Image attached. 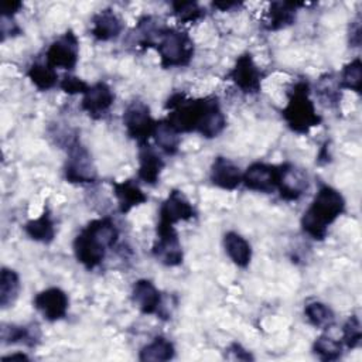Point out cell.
<instances>
[{
  "label": "cell",
  "instance_id": "4fadbf2b",
  "mask_svg": "<svg viewBox=\"0 0 362 362\" xmlns=\"http://www.w3.org/2000/svg\"><path fill=\"white\" fill-rule=\"evenodd\" d=\"M34 307L42 314L47 321H58L66 315L69 307V298L59 287H49L40 291L34 300Z\"/></svg>",
  "mask_w": 362,
  "mask_h": 362
},
{
  "label": "cell",
  "instance_id": "5b68a950",
  "mask_svg": "<svg viewBox=\"0 0 362 362\" xmlns=\"http://www.w3.org/2000/svg\"><path fill=\"white\" fill-rule=\"evenodd\" d=\"M160 55V65L164 69L187 66L194 57V41L185 33L174 27H167L158 44L156 45Z\"/></svg>",
  "mask_w": 362,
  "mask_h": 362
},
{
  "label": "cell",
  "instance_id": "60d3db41",
  "mask_svg": "<svg viewBox=\"0 0 362 362\" xmlns=\"http://www.w3.org/2000/svg\"><path fill=\"white\" fill-rule=\"evenodd\" d=\"M14 359L28 361L30 358L25 354H11V355H7V356H3V361H14Z\"/></svg>",
  "mask_w": 362,
  "mask_h": 362
},
{
  "label": "cell",
  "instance_id": "836d02e7",
  "mask_svg": "<svg viewBox=\"0 0 362 362\" xmlns=\"http://www.w3.org/2000/svg\"><path fill=\"white\" fill-rule=\"evenodd\" d=\"M173 14L181 24H192L205 16L204 8L197 1H173Z\"/></svg>",
  "mask_w": 362,
  "mask_h": 362
},
{
  "label": "cell",
  "instance_id": "4316f807",
  "mask_svg": "<svg viewBox=\"0 0 362 362\" xmlns=\"http://www.w3.org/2000/svg\"><path fill=\"white\" fill-rule=\"evenodd\" d=\"M315 93L325 106H338L342 98V89L339 86L338 78L334 74H324L322 76H320L315 83Z\"/></svg>",
  "mask_w": 362,
  "mask_h": 362
},
{
  "label": "cell",
  "instance_id": "d6986e66",
  "mask_svg": "<svg viewBox=\"0 0 362 362\" xmlns=\"http://www.w3.org/2000/svg\"><path fill=\"white\" fill-rule=\"evenodd\" d=\"M132 300L143 314H157L161 307V294L147 279H140L133 284Z\"/></svg>",
  "mask_w": 362,
  "mask_h": 362
},
{
  "label": "cell",
  "instance_id": "6da1fadb",
  "mask_svg": "<svg viewBox=\"0 0 362 362\" xmlns=\"http://www.w3.org/2000/svg\"><path fill=\"white\" fill-rule=\"evenodd\" d=\"M119 230L110 218L90 221L74 239L76 260L88 270L96 269L105 259L106 250L117 242Z\"/></svg>",
  "mask_w": 362,
  "mask_h": 362
},
{
  "label": "cell",
  "instance_id": "9c48e42d",
  "mask_svg": "<svg viewBox=\"0 0 362 362\" xmlns=\"http://www.w3.org/2000/svg\"><path fill=\"white\" fill-rule=\"evenodd\" d=\"M79 58V40L72 30L65 31L57 40H54L47 52L45 59L51 68L74 69Z\"/></svg>",
  "mask_w": 362,
  "mask_h": 362
},
{
  "label": "cell",
  "instance_id": "f546056e",
  "mask_svg": "<svg viewBox=\"0 0 362 362\" xmlns=\"http://www.w3.org/2000/svg\"><path fill=\"white\" fill-rule=\"evenodd\" d=\"M27 76L33 82V85L40 90H48L54 88L58 82V75L54 68L48 64L34 62L27 69Z\"/></svg>",
  "mask_w": 362,
  "mask_h": 362
},
{
  "label": "cell",
  "instance_id": "ffe728a7",
  "mask_svg": "<svg viewBox=\"0 0 362 362\" xmlns=\"http://www.w3.org/2000/svg\"><path fill=\"white\" fill-rule=\"evenodd\" d=\"M115 197L117 198V206L120 214H129L133 208L144 204L147 201V195L143 189L133 181H112Z\"/></svg>",
  "mask_w": 362,
  "mask_h": 362
},
{
  "label": "cell",
  "instance_id": "d4e9b609",
  "mask_svg": "<svg viewBox=\"0 0 362 362\" xmlns=\"http://www.w3.org/2000/svg\"><path fill=\"white\" fill-rule=\"evenodd\" d=\"M156 141V144L158 146V148L168 154V156H174L177 154L178 148H180V143H181V137L180 133L164 119V120H158L156 123L153 136H151Z\"/></svg>",
  "mask_w": 362,
  "mask_h": 362
},
{
  "label": "cell",
  "instance_id": "cb8c5ba5",
  "mask_svg": "<svg viewBox=\"0 0 362 362\" xmlns=\"http://www.w3.org/2000/svg\"><path fill=\"white\" fill-rule=\"evenodd\" d=\"M165 28H167V25H164L158 18H156L153 16L141 17L136 25V31L139 34L137 44L141 45L143 48L156 47Z\"/></svg>",
  "mask_w": 362,
  "mask_h": 362
},
{
  "label": "cell",
  "instance_id": "4dcf8cb0",
  "mask_svg": "<svg viewBox=\"0 0 362 362\" xmlns=\"http://www.w3.org/2000/svg\"><path fill=\"white\" fill-rule=\"evenodd\" d=\"M304 315L313 327L320 328V329L329 328L335 321V315H334L332 310L321 301L308 303L304 307Z\"/></svg>",
  "mask_w": 362,
  "mask_h": 362
},
{
  "label": "cell",
  "instance_id": "f1b7e54d",
  "mask_svg": "<svg viewBox=\"0 0 362 362\" xmlns=\"http://www.w3.org/2000/svg\"><path fill=\"white\" fill-rule=\"evenodd\" d=\"M20 277L13 269L3 267L0 276V305L1 308L11 307L18 297Z\"/></svg>",
  "mask_w": 362,
  "mask_h": 362
},
{
  "label": "cell",
  "instance_id": "8d00e7d4",
  "mask_svg": "<svg viewBox=\"0 0 362 362\" xmlns=\"http://www.w3.org/2000/svg\"><path fill=\"white\" fill-rule=\"evenodd\" d=\"M226 352H228V358H230V359H238V361H250V359H253L250 352L246 351L245 348H242V345L238 344V342H233L226 349Z\"/></svg>",
  "mask_w": 362,
  "mask_h": 362
},
{
  "label": "cell",
  "instance_id": "e0dca14e",
  "mask_svg": "<svg viewBox=\"0 0 362 362\" xmlns=\"http://www.w3.org/2000/svg\"><path fill=\"white\" fill-rule=\"evenodd\" d=\"M164 168V160L158 156L154 147L148 143L140 144L139 147V171L137 177L144 184L156 185L160 180L161 171Z\"/></svg>",
  "mask_w": 362,
  "mask_h": 362
},
{
  "label": "cell",
  "instance_id": "484cf974",
  "mask_svg": "<svg viewBox=\"0 0 362 362\" xmlns=\"http://www.w3.org/2000/svg\"><path fill=\"white\" fill-rule=\"evenodd\" d=\"M40 331L37 325H1V341L3 344H18L23 342L28 346H34L38 342Z\"/></svg>",
  "mask_w": 362,
  "mask_h": 362
},
{
  "label": "cell",
  "instance_id": "ba28073f",
  "mask_svg": "<svg viewBox=\"0 0 362 362\" xmlns=\"http://www.w3.org/2000/svg\"><path fill=\"white\" fill-rule=\"evenodd\" d=\"M156 233H157V238L151 247L153 256L157 260H160L163 264L170 267L181 264L184 259V253H182V246L174 225L158 221Z\"/></svg>",
  "mask_w": 362,
  "mask_h": 362
},
{
  "label": "cell",
  "instance_id": "f35d334b",
  "mask_svg": "<svg viewBox=\"0 0 362 362\" xmlns=\"http://www.w3.org/2000/svg\"><path fill=\"white\" fill-rule=\"evenodd\" d=\"M23 7L21 1H6L1 4V17H11Z\"/></svg>",
  "mask_w": 362,
  "mask_h": 362
},
{
  "label": "cell",
  "instance_id": "2e32d148",
  "mask_svg": "<svg viewBox=\"0 0 362 362\" xmlns=\"http://www.w3.org/2000/svg\"><path fill=\"white\" fill-rule=\"evenodd\" d=\"M209 180L218 188L233 191L242 184V173L233 161H230L226 157L218 156L212 161Z\"/></svg>",
  "mask_w": 362,
  "mask_h": 362
},
{
  "label": "cell",
  "instance_id": "603a6c76",
  "mask_svg": "<svg viewBox=\"0 0 362 362\" xmlns=\"http://www.w3.org/2000/svg\"><path fill=\"white\" fill-rule=\"evenodd\" d=\"M24 230L33 240L41 243L52 242L55 238V226L51 218V212L44 209L38 218L31 219L24 225Z\"/></svg>",
  "mask_w": 362,
  "mask_h": 362
},
{
  "label": "cell",
  "instance_id": "74e56055",
  "mask_svg": "<svg viewBox=\"0 0 362 362\" xmlns=\"http://www.w3.org/2000/svg\"><path fill=\"white\" fill-rule=\"evenodd\" d=\"M349 44H351V47H359V44H361V18H359V16L356 17L355 21L351 23Z\"/></svg>",
  "mask_w": 362,
  "mask_h": 362
},
{
  "label": "cell",
  "instance_id": "8fae6325",
  "mask_svg": "<svg viewBox=\"0 0 362 362\" xmlns=\"http://www.w3.org/2000/svg\"><path fill=\"white\" fill-rule=\"evenodd\" d=\"M276 189L284 201H297L308 189V175L303 168L291 163H283L279 165Z\"/></svg>",
  "mask_w": 362,
  "mask_h": 362
},
{
  "label": "cell",
  "instance_id": "277c9868",
  "mask_svg": "<svg viewBox=\"0 0 362 362\" xmlns=\"http://www.w3.org/2000/svg\"><path fill=\"white\" fill-rule=\"evenodd\" d=\"M281 115L288 129L298 134H308L313 127L321 124L322 117L310 98L308 82L297 81L287 89V103Z\"/></svg>",
  "mask_w": 362,
  "mask_h": 362
},
{
  "label": "cell",
  "instance_id": "9a60e30c",
  "mask_svg": "<svg viewBox=\"0 0 362 362\" xmlns=\"http://www.w3.org/2000/svg\"><path fill=\"white\" fill-rule=\"evenodd\" d=\"M115 93L106 82H96L83 93L81 109L92 119L103 117L112 107Z\"/></svg>",
  "mask_w": 362,
  "mask_h": 362
},
{
  "label": "cell",
  "instance_id": "e575fe53",
  "mask_svg": "<svg viewBox=\"0 0 362 362\" xmlns=\"http://www.w3.org/2000/svg\"><path fill=\"white\" fill-rule=\"evenodd\" d=\"M362 331L361 322L356 315H351L342 327V342L348 349H355L361 345Z\"/></svg>",
  "mask_w": 362,
  "mask_h": 362
},
{
  "label": "cell",
  "instance_id": "ab89813d",
  "mask_svg": "<svg viewBox=\"0 0 362 362\" xmlns=\"http://www.w3.org/2000/svg\"><path fill=\"white\" fill-rule=\"evenodd\" d=\"M212 6L215 8H219L221 11H230L232 8H239L242 6V3H236V1H214Z\"/></svg>",
  "mask_w": 362,
  "mask_h": 362
},
{
  "label": "cell",
  "instance_id": "3957f363",
  "mask_svg": "<svg viewBox=\"0 0 362 362\" xmlns=\"http://www.w3.org/2000/svg\"><path fill=\"white\" fill-rule=\"evenodd\" d=\"M218 103L216 96H206L191 99L185 93H173L167 102L165 109L168 110L167 122L181 134L197 132L202 124L209 109Z\"/></svg>",
  "mask_w": 362,
  "mask_h": 362
},
{
  "label": "cell",
  "instance_id": "1f68e13d",
  "mask_svg": "<svg viewBox=\"0 0 362 362\" xmlns=\"http://www.w3.org/2000/svg\"><path fill=\"white\" fill-rule=\"evenodd\" d=\"M338 81H339L341 89H348V90H354L356 93H361L362 64H361L359 57H356L355 59H352L351 62L344 65Z\"/></svg>",
  "mask_w": 362,
  "mask_h": 362
},
{
  "label": "cell",
  "instance_id": "8992f818",
  "mask_svg": "<svg viewBox=\"0 0 362 362\" xmlns=\"http://www.w3.org/2000/svg\"><path fill=\"white\" fill-rule=\"evenodd\" d=\"M64 175L68 182L74 184H90L98 178V171L90 153L78 140L69 144Z\"/></svg>",
  "mask_w": 362,
  "mask_h": 362
},
{
  "label": "cell",
  "instance_id": "d6a6232c",
  "mask_svg": "<svg viewBox=\"0 0 362 362\" xmlns=\"http://www.w3.org/2000/svg\"><path fill=\"white\" fill-rule=\"evenodd\" d=\"M313 352L321 361H337L342 355V344L328 335H320L313 344Z\"/></svg>",
  "mask_w": 362,
  "mask_h": 362
},
{
  "label": "cell",
  "instance_id": "83f0119b",
  "mask_svg": "<svg viewBox=\"0 0 362 362\" xmlns=\"http://www.w3.org/2000/svg\"><path fill=\"white\" fill-rule=\"evenodd\" d=\"M175 355V349L171 341H168L164 337H156L150 344L144 345L140 349L139 359L143 362L154 361V362H163L170 361Z\"/></svg>",
  "mask_w": 362,
  "mask_h": 362
},
{
  "label": "cell",
  "instance_id": "5bb4252c",
  "mask_svg": "<svg viewBox=\"0 0 362 362\" xmlns=\"http://www.w3.org/2000/svg\"><path fill=\"white\" fill-rule=\"evenodd\" d=\"M195 216V208L180 189H173L158 209V221L170 225H175L181 221H191Z\"/></svg>",
  "mask_w": 362,
  "mask_h": 362
},
{
  "label": "cell",
  "instance_id": "7402d4cb",
  "mask_svg": "<svg viewBox=\"0 0 362 362\" xmlns=\"http://www.w3.org/2000/svg\"><path fill=\"white\" fill-rule=\"evenodd\" d=\"M223 247L229 259L238 267H247L252 260V247L250 243L239 233L229 230L223 235Z\"/></svg>",
  "mask_w": 362,
  "mask_h": 362
},
{
  "label": "cell",
  "instance_id": "7a4b0ae2",
  "mask_svg": "<svg viewBox=\"0 0 362 362\" xmlns=\"http://www.w3.org/2000/svg\"><path fill=\"white\" fill-rule=\"evenodd\" d=\"M344 211L345 199L342 194L329 185H321L301 216V228L310 238L322 240L327 236L328 226L334 223Z\"/></svg>",
  "mask_w": 362,
  "mask_h": 362
},
{
  "label": "cell",
  "instance_id": "d590c367",
  "mask_svg": "<svg viewBox=\"0 0 362 362\" xmlns=\"http://www.w3.org/2000/svg\"><path fill=\"white\" fill-rule=\"evenodd\" d=\"M89 86L90 85H88L83 79L74 75H65L59 82V88L68 95H76V93L83 95L89 89Z\"/></svg>",
  "mask_w": 362,
  "mask_h": 362
},
{
  "label": "cell",
  "instance_id": "52a82bcc",
  "mask_svg": "<svg viewBox=\"0 0 362 362\" xmlns=\"http://www.w3.org/2000/svg\"><path fill=\"white\" fill-rule=\"evenodd\" d=\"M157 120L153 119L150 107L141 100H133L123 112V124L130 139L144 144L153 136Z\"/></svg>",
  "mask_w": 362,
  "mask_h": 362
},
{
  "label": "cell",
  "instance_id": "7c38bea8",
  "mask_svg": "<svg viewBox=\"0 0 362 362\" xmlns=\"http://www.w3.org/2000/svg\"><path fill=\"white\" fill-rule=\"evenodd\" d=\"M279 165L267 163H253L242 174V182L246 188L257 192H273L277 188Z\"/></svg>",
  "mask_w": 362,
  "mask_h": 362
},
{
  "label": "cell",
  "instance_id": "ac0fdd59",
  "mask_svg": "<svg viewBox=\"0 0 362 362\" xmlns=\"http://www.w3.org/2000/svg\"><path fill=\"white\" fill-rule=\"evenodd\" d=\"M123 23L112 8H103L92 17L90 34L96 41H110L120 35Z\"/></svg>",
  "mask_w": 362,
  "mask_h": 362
},
{
  "label": "cell",
  "instance_id": "44dd1931",
  "mask_svg": "<svg viewBox=\"0 0 362 362\" xmlns=\"http://www.w3.org/2000/svg\"><path fill=\"white\" fill-rule=\"evenodd\" d=\"M304 6L303 3H291V1H273L267 10L266 28L272 31H277L291 25L296 21L297 7Z\"/></svg>",
  "mask_w": 362,
  "mask_h": 362
},
{
  "label": "cell",
  "instance_id": "30bf717a",
  "mask_svg": "<svg viewBox=\"0 0 362 362\" xmlns=\"http://www.w3.org/2000/svg\"><path fill=\"white\" fill-rule=\"evenodd\" d=\"M263 78V71L256 65L249 52L239 55L233 68L228 72V79H230L243 93L249 95L260 92Z\"/></svg>",
  "mask_w": 362,
  "mask_h": 362
}]
</instances>
